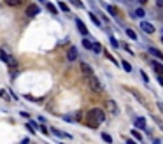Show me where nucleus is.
<instances>
[{"label": "nucleus", "instance_id": "1", "mask_svg": "<svg viewBox=\"0 0 163 144\" xmlns=\"http://www.w3.org/2000/svg\"><path fill=\"white\" fill-rule=\"evenodd\" d=\"M104 120H105V113L98 107L91 109V111L88 113V125L93 127V128H97L100 123H104Z\"/></svg>", "mask_w": 163, "mask_h": 144}, {"label": "nucleus", "instance_id": "2", "mask_svg": "<svg viewBox=\"0 0 163 144\" xmlns=\"http://www.w3.org/2000/svg\"><path fill=\"white\" fill-rule=\"evenodd\" d=\"M86 81H88V86L91 88L93 92H97V93L102 92V85H100V81L97 79L93 74H91V76H86Z\"/></svg>", "mask_w": 163, "mask_h": 144}, {"label": "nucleus", "instance_id": "3", "mask_svg": "<svg viewBox=\"0 0 163 144\" xmlns=\"http://www.w3.org/2000/svg\"><path fill=\"white\" fill-rule=\"evenodd\" d=\"M0 60H2L4 63H7L11 69H16V67H18V62H16L14 58L11 56V55H7L5 51H0Z\"/></svg>", "mask_w": 163, "mask_h": 144}, {"label": "nucleus", "instance_id": "4", "mask_svg": "<svg viewBox=\"0 0 163 144\" xmlns=\"http://www.w3.org/2000/svg\"><path fill=\"white\" fill-rule=\"evenodd\" d=\"M140 28H142V32H146V34H153V32H154V27L147 21H140Z\"/></svg>", "mask_w": 163, "mask_h": 144}, {"label": "nucleus", "instance_id": "5", "mask_svg": "<svg viewBox=\"0 0 163 144\" xmlns=\"http://www.w3.org/2000/svg\"><path fill=\"white\" fill-rule=\"evenodd\" d=\"M76 58H77V49H76V46H72L69 53H67V60L69 62H76Z\"/></svg>", "mask_w": 163, "mask_h": 144}, {"label": "nucleus", "instance_id": "6", "mask_svg": "<svg viewBox=\"0 0 163 144\" xmlns=\"http://www.w3.org/2000/svg\"><path fill=\"white\" fill-rule=\"evenodd\" d=\"M81 72L84 74V77H86V76H91L93 74V69L88 63H81Z\"/></svg>", "mask_w": 163, "mask_h": 144}, {"label": "nucleus", "instance_id": "7", "mask_svg": "<svg viewBox=\"0 0 163 144\" xmlns=\"http://www.w3.org/2000/svg\"><path fill=\"white\" fill-rule=\"evenodd\" d=\"M37 14H39V7L32 4V5H30V7L27 9V16H30V18H34V16H37Z\"/></svg>", "mask_w": 163, "mask_h": 144}, {"label": "nucleus", "instance_id": "8", "mask_svg": "<svg viewBox=\"0 0 163 144\" xmlns=\"http://www.w3.org/2000/svg\"><path fill=\"white\" fill-rule=\"evenodd\" d=\"M76 25H77V28H79V32L83 34V35H88V28H86V25L81 20H76Z\"/></svg>", "mask_w": 163, "mask_h": 144}, {"label": "nucleus", "instance_id": "9", "mask_svg": "<svg viewBox=\"0 0 163 144\" xmlns=\"http://www.w3.org/2000/svg\"><path fill=\"white\" fill-rule=\"evenodd\" d=\"M107 109H109L112 114H118V106H116L114 100H107Z\"/></svg>", "mask_w": 163, "mask_h": 144}, {"label": "nucleus", "instance_id": "10", "mask_svg": "<svg viewBox=\"0 0 163 144\" xmlns=\"http://www.w3.org/2000/svg\"><path fill=\"white\" fill-rule=\"evenodd\" d=\"M149 55H153V56H156L158 60H163V53L160 49H154V48H149Z\"/></svg>", "mask_w": 163, "mask_h": 144}, {"label": "nucleus", "instance_id": "11", "mask_svg": "<svg viewBox=\"0 0 163 144\" xmlns=\"http://www.w3.org/2000/svg\"><path fill=\"white\" fill-rule=\"evenodd\" d=\"M151 65H153V69L158 72V76H161V74H163V65L158 63V62H151Z\"/></svg>", "mask_w": 163, "mask_h": 144}, {"label": "nucleus", "instance_id": "12", "mask_svg": "<svg viewBox=\"0 0 163 144\" xmlns=\"http://www.w3.org/2000/svg\"><path fill=\"white\" fill-rule=\"evenodd\" d=\"M135 127L146 130V120H144V118H135Z\"/></svg>", "mask_w": 163, "mask_h": 144}, {"label": "nucleus", "instance_id": "13", "mask_svg": "<svg viewBox=\"0 0 163 144\" xmlns=\"http://www.w3.org/2000/svg\"><path fill=\"white\" fill-rule=\"evenodd\" d=\"M19 4H21V0H5V5H11V7H16Z\"/></svg>", "mask_w": 163, "mask_h": 144}, {"label": "nucleus", "instance_id": "14", "mask_svg": "<svg viewBox=\"0 0 163 144\" xmlns=\"http://www.w3.org/2000/svg\"><path fill=\"white\" fill-rule=\"evenodd\" d=\"M91 49L95 51V53H100V51H102V44L100 42H91Z\"/></svg>", "mask_w": 163, "mask_h": 144}, {"label": "nucleus", "instance_id": "15", "mask_svg": "<svg viewBox=\"0 0 163 144\" xmlns=\"http://www.w3.org/2000/svg\"><path fill=\"white\" fill-rule=\"evenodd\" d=\"M46 7H48V11H49L51 14H56V13H58V11H56V7H55V5H53L51 2H48V4H46Z\"/></svg>", "mask_w": 163, "mask_h": 144}, {"label": "nucleus", "instance_id": "16", "mask_svg": "<svg viewBox=\"0 0 163 144\" xmlns=\"http://www.w3.org/2000/svg\"><path fill=\"white\" fill-rule=\"evenodd\" d=\"M58 7L62 9V11H63V13H69V11H70V9H69V5H67V4H65V2H58Z\"/></svg>", "mask_w": 163, "mask_h": 144}, {"label": "nucleus", "instance_id": "17", "mask_svg": "<svg viewBox=\"0 0 163 144\" xmlns=\"http://www.w3.org/2000/svg\"><path fill=\"white\" fill-rule=\"evenodd\" d=\"M109 41H111V44H112V48H119V46H121V44L118 42V39H116V37H112V35L109 37Z\"/></svg>", "mask_w": 163, "mask_h": 144}, {"label": "nucleus", "instance_id": "18", "mask_svg": "<svg viewBox=\"0 0 163 144\" xmlns=\"http://www.w3.org/2000/svg\"><path fill=\"white\" fill-rule=\"evenodd\" d=\"M90 18H91V21L95 23L97 27H100V25H102V23H100V20H98V18H97V16H95V14H93V13H90Z\"/></svg>", "mask_w": 163, "mask_h": 144}, {"label": "nucleus", "instance_id": "19", "mask_svg": "<svg viewBox=\"0 0 163 144\" xmlns=\"http://www.w3.org/2000/svg\"><path fill=\"white\" fill-rule=\"evenodd\" d=\"M135 16H137V18H144V16H146V13H144V9H135Z\"/></svg>", "mask_w": 163, "mask_h": 144}, {"label": "nucleus", "instance_id": "20", "mask_svg": "<svg viewBox=\"0 0 163 144\" xmlns=\"http://www.w3.org/2000/svg\"><path fill=\"white\" fill-rule=\"evenodd\" d=\"M126 35L130 37V39H133V41L137 39V34H135V32H133L132 28H128V30H126Z\"/></svg>", "mask_w": 163, "mask_h": 144}, {"label": "nucleus", "instance_id": "21", "mask_svg": "<svg viewBox=\"0 0 163 144\" xmlns=\"http://www.w3.org/2000/svg\"><path fill=\"white\" fill-rule=\"evenodd\" d=\"M132 135H133V139H137L139 142H140V141H142V135H140V134H139V132H137V130H132Z\"/></svg>", "mask_w": 163, "mask_h": 144}, {"label": "nucleus", "instance_id": "22", "mask_svg": "<svg viewBox=\"0 0 163 144\" xmlns=\"http://www.w3.org/2000/svg\"><path fill=\"white\" fill-rule=\"evenodd\" d=\"M105 7H107V11H109L112 16H118V11H116V7H112V5H105Z\"/></svg>", "mask_w": 163, "mask_h": 144}, {"label": "nucleus", "instance_id": "23", "mask_svg": "<svg viewBox=\"0 0 163 144\" xmlns=\"http://www.w3.org/2000/svg\"><path fill=\"white\" fill-rule=\"evenodd\" d=\"M0 97H2V99H5V100H11V97H9V93L7 92H5V90H2V92H0Z\"/></svg>", "mask_w": 163, "mask_h": 144}, {"label": "nucleus", "instance_id": "24", "mask_svg": "<svg viewBox=\"0 0 163 144\" xmlns=\"http://www.w3.org/2000/svg\"><path fill=\"white\" fill-rule=\"evenodd\" d=\"M121 65H123V69H125L126 72H130V70H132V65L128 63V62H125V60H123V63H121Z\"/></svg>", "mask_w": 163, "mask_h": 144}, {"label": "nucleus", "instance_id": "25", "mask_svg": "<svg viewBox=\"0 0 163 144\" xmlns=\"http://www.w3.org/2000/svg\"><path fill=\"white\" fill-rule=\"evenodd\" d=\"M102 139H104L105 142H112V137L109 135V134H102Z\"/></svg>", "mask_w": 163, "mask_h": 144}, {"label": "nucleus", "instance_id": "26", "mask_svg": "<svg viewBox=\"0 0 163 144\" xmlns=\"http://www.w3.org/2000/svg\"><path fill=\"white\" fill-rule=\"evenodd\" d=\"M83 46H84L86 49H91V42H90L88 39H84V41H83Z\"/></svg>", "mask_w": 163, "mask_h": 144}, {"label": "nucleus", "instance_id": "27", "mask_svg": "<svg viewBox=\"0 0 163 144\" xmlns=\"http://www.w3.org/2000/svg\"><path fill=\"white\" fill-rule=\"evenodd\" d=\"M72 4L76 5V7H83V4H81V0H70Z\"/></svg>", "mask_w": 163, "mask_h": 144}, {"label": "nucleus", "instance_id": "28", "mask_svg": "<svg viewBox=\"0 0 163 144\" xmlns=\"http://www.w3.org/2000/svg\"><path fill=\"white\" fill-rule=\"evenodd\" d=\"M53 132H55V135H58V137H69V135H65V134H62V132H58V130H55V128H53Z\"/></svg>", "mask_w": 163, "mask_h": 144}, {"label": "nucleus", "instance_id": "29", "mask_svg": "<svg viewBox=\"0 0 163 144\" xmlns=\"http://www.w3.org/2000/svg\"><path fill=\"white\" fill-rule=\"evenodd\" d=\"M140 74H142V79H144V81H146V83H147V81H149L147 74H146V72H140Z\"/></svg>", "mask_w": 163, "mask_h": 144}, {"label": "nucleus", "instance_id": "30", "mask_svg": "<svg viewBox=\"0 0 163 144\" xmlns=\"http://www.w3.org/2000/svg\"><path fill=\"white\" fill-rule=\"evenodd\" d=\"M156 5H158V7H163V0H156Z\"/></svg>", "mask_w": 163, "mask_h": 144}, {"label": "nucleus", "instance_id": "31", "mask_svg": "<svg viewBox=\"0 0 163 144\" xmlns=\"http://www.w3.org/2000/svg\"><path fill=\"white\" fill-rule=\"evenodd\" d=\"M41 132H42V134H46V135H48V128H46V127H41Z\"/></svg>", "mask_w": 163, "mask_h": 144}, {"label": "nucleus", "instance_id": "32", "mask_svg": "<svg viewBox=\"0 0 163 144\" xmlns=\"http://www.w3.org/2000/svg\"><path fill=\"white\" fill-rule=\"evenodd\" d=\"M158 107H160V111L163 113V102H158Z\"/></svg>", "mask_w": 163, "mask_h": 144}, {"label": "nucleus", "instance_id": "33", "mask_svg": "<svg viewBox=\"0 0 163 144\" xmlns=\"http://www.w3.org/2000/svg\"><path fill=\"white\" fill-rule=\"evenodd\" d=\"M146 2H147V0H139V4H146Z\"/></svg>", "mask_w": 163, "mask_h": 144}, {"label": "nucleus", "instance_id": "34", "mask_svg": "<svg viewBox=\"0 0 163 144\" xmlns=\"http://www.w3.org/2000/svg\"><path fill=\"white\" fill-rule=\"evenodd\" d=\"M161 41H163V37H161Z\"/></svg>", "mask_w": 163, "mask_h": 144}]
</instances>
